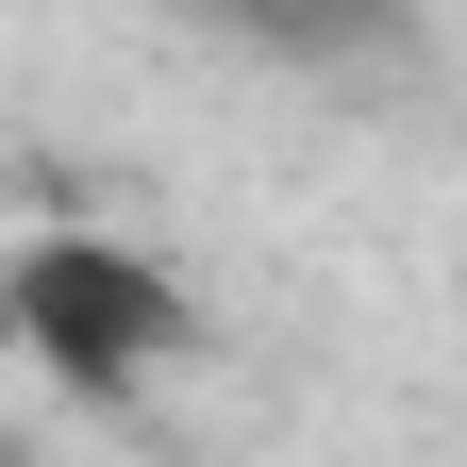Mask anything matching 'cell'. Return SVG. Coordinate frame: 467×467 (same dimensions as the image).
<instances>
[{
    "label": "cell",
    "mask_w": 467,
    "mask_h": 467,
    "mask_svg": "<svg viewBox=\"0 0 467 467\" xmlns=\"http://www.w3.org/2000/svg\"><path fill=\"white\" fill-rule=\"evenodd\" d=\"M0 334L34 350L50 384H84V400H134L150 368H184V267H150L134 234H34L17 267H0Z\"/></svg>",
    "instance_id": "1"
}]
</instances>
